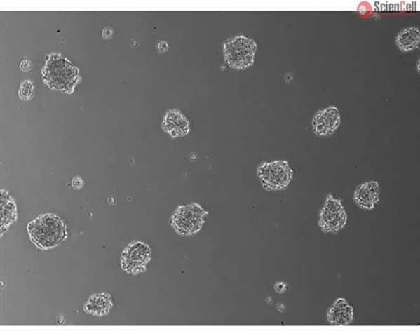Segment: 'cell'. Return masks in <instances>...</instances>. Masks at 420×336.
Wrapping results in <instances>:
<instances>
[{
  "instance_id": "obj_1",
  "label": "cell",
  "mask_w": 420,
  "mask_h": 336,
  "mask_svg": "<svg viewBox=\"0 0 420 336\" xmlns=\"http://www.w3.org/2000/svg\"><path fill=\"white\" fill-rule=\"evenodd\" d=\"M30 241L39 250L54 249L67 238V227L58 215L46 213L29 223Z\"/></svg>"
},
{
  "instance_id": "obj_2",
  "label": "cell",
  "mask_w": 420,
  "mask_h": 336,
  "mask_svg": "<svg viewBox=\"0 0 420 336\" xmlns=\"http://www.w3.org/2000/svg\"><path fill=\"white\" fill-rule=\"evenodd\" d=\"M80 71L67 58L58 53L46 57L42 69L44 83L50 89L72 93L80 79Z\"/></svg>"
},
{
  "instance_id": "obj_3",
  "label": "cell",
  "mask_w": 420,
  "mask_h": 336,
  "mask_svg": "<svg viewBox=\"0 0 420 336\" xmlns=\"http://www.w3.org/2000/svg\"><path fill=\"white\" fill-rule=\"evenodd\" d=\"M257 48L255 39L244 35L229 39L223 44L226 62L235 69L252 67L255 62Z\"/></svg>"
},
{
  "instance_id": "obj_4",
  "label": "cell",
  "mask_w": 420,
  "mask_h": 336,
  "mask_svg": "<svg viewBox=\"0 0 420 336\" xmlns=\"http://www.w3.org/2000/svg\"><path fill=\"white\" fill-rule=\"evenodd\" d=\"M207 215L198 204L181 206L172 216L171 225L181 236L196 234L201 231Z\"/></svg>"
},
{
  "instance_id": "obj_5",
  "label": "cell",
  "mask_w": 420,
  "mask_h": 336,
  "mask_svg": "<svg viewBox=\"0 0 420 336\" xmlns=\"http://www.w3.org/2000/svg\"><path fill=\"white\" fill-rule=\"evenodd\" d=\"M257 174L262 186L267 190L285 189L291 184L293 171L287 161L277 160L271 163H264L259 166Z\"/></svg>"
},
{
  "instance_id": "obj_6",
  "label": "cell",
  "mask_w": 420,
  "mask_h": 336,
  "mask_svg": "<svg viewBox=\"0 0 420 336\" xmlns=\"http://www.w3.org/2000/svg\"><path fill=\"white\" fill-rule=\"evenodd\" d=\"M347 213L342 201L334 196H326L325 205L320 214L319 226L325 233H337L342 231L347 223Z\"/></svg>"
},
{
  "instance_id": "obj_7",
  "label": "cell",
  "mask_w": 420,
  "mask_h": 336,
  "mask_svg": "<svg viewBox=\"0 0 420 336\" xmlns=\"http://www.w3.org/2000/svg\"><path fill=\"white\" fill-rule=\"evenodd\" d=\"M151 257L152 250L149 245L144 242L135 241L123 250L121 257V266L128 274L137 275L147 271Z\"/></svg>"
},
{
  "instance_id": "obj_8",
  "label": "cell",
  "mask_w": 420,
  "mask_h": 336,
  "mask_svg": "<svg viewBox=\"0 0 420 336\" xmlns=\"http://www.w3.org/2000/svg\"><path fill=\"white\" fill-rule=\"evenodd\" d=\"M342 123V117L337 106L330 105L327 108L317 112L313 119L314 134L319 137H328L334 134Z\"/></svg>"
},
{
  "instance_id": "obj_9",
  "label": "cell",
  "mask_w": 420,
  "mask_h": 336,
  "mask_svg": "<svg viewBox=\"0 0 420 336\" xmlns=\"http://www.w3.org/2000/svg\"><path fill=\"white\" fill-rule=\"evenodd\" d=\"M353 201L365 210H373L380 201V187L377 181L359 184L353 192Z\"/></svg>"
},
{
  "instance_id": "obj_10",
  "label": "cell",
  "mask_w": 420,
  "mask_h": 336,
  "mask_svg": "<svg viewBox=\"0 0 420 336\" xmlns=\"http://www.w3.org/2000/svg\"><path fill=\"white\" fill-rule=\"evenodd\" d=\"M162 127L164 131L174 138L185 136L190 131L189 121L177 109L168 111L165 114L164 120H163Z\"/></svg>"
},
{
  "instance_id": "obj_11",
  "label": "cell",
  "mask_w": 420,
  "mask_h": 336,
  "mask_svg": "<svg viewBox=\"0 0 420 336\" xmlns=\"http://www.w3.org/2000/svg\"><path fill=\"white\" fill-rule=\"evenodd\" d=\"M329 323L334 326H347L353 321L352 305L346 299L339 298L329 309L327 313Z\"/></svg>"
},
{
  "instance_id": "obj_12",
  "label": "cell",
  "mask_w": 420,
  "mask_h": 336,
  "mask_svg": "<svg viewBox=\"0 0 420 336\" xmlns=\"http://www.w3.org/2000/svg\"><path fill=\"white\" fill-rule=\"evenodd\" d=\"M113 307L111 296L109 293H102L90 296L84 304L83 310L93 316L104 317L110 314Z\"/></svg>"
},
{
  "instance_id": "obj_13",
  "label": "cell",
  "mask_w": 420,
  "mask_h": 336,
  "mask_svg": "<svg viewBox=\"0 0 420 336\" xmlns=\"http://www.w3.org/2000/svg\"><path fill=\"white\" fill-rule=\"evenodd\" d=\"M420 42V32L416 27H407L401 30L395 38V44L403 53H409L418 48Z\"/></svg>"
},
{
  "instance_id": "obj_14",
  "label": "cell",
  "mask_w": 420,
  "mask_h": 336,
  "mask_svg": "<svg viewBox=\"0 0 420 336\" xmlns=\"http://www.w3.org/2000/svg\"><path fill=\"white\" fill-rule=\"evenodd\" d=\"M17 220V206L14 199L5 189L1 190V232L7 231Z\"/></svg>"
},
{
  "instance_id": "obj_15",
  "label": "cell",
  "mask_w": 420,
  "mask_h": 336,
  "mask_svg": "<svg viewBox=\"0 0 420 336\" xmlns=\"http://www.w3.org/2000/svg\"><path fill=\"white\" fill-rule=\"evenodd\" d=\"M35 86L30 80H25L21 83L20 89V97L24 101H28L32 98L33 92H34Z\"/></svg>"
},
{
  "instance_id": "obj_16",
  "label": "cell",
  "mask_w": 420,
  "mask_h": 336,
  "mask_svg": "<svg viewBox=\"0 0 420 336\" xmlns=\"http://www.w3.org/2000/svg\"><path fill=\"white\" fill-rule=\"evenodd\" d=\"M72 186H74V189H81L83 187V180L81 177H75L74 181H72Z\"/></svg>"
},
{
  "instance_id": "obj_17",
  "label": "cell",
  "mask_w": 420,
  "mask_h": 336,
  "mask_svg": "<svg viewBox=\"0 0 420 336\" xmlns=\"http://www.w3.org/2000/svg\"><path fill=\"white\" fill-rule=\"evenodd\" d=\"M418 72H419V62H418Z\"/></svg>"
}]
</instances>
